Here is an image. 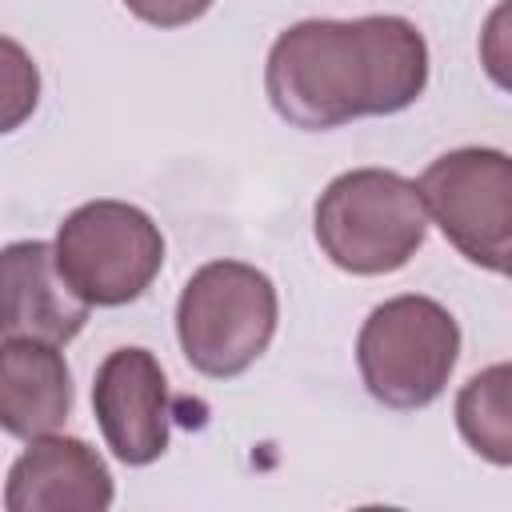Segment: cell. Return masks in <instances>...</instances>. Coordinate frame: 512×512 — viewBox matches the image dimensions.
<instances>
[{"instance_id": "1", "label": "cell", "mask_w": 512, "mask_h": 512, "mask_svg": "<svg viewBox=\"0 0 512 512\" xmlns=\"http://www.w3.org/2000/svg\"><path fill=\"white\" fill-rule=\"evenodd\" d=\"M428 88V40L408 16L300 20L264 60V92L280 120L328 132L364 116H396Z\"/></svg>"}, {"instance_id": "2", "label": "cell", "mask_w": 512, "mask_h": 512, "mask_svg": "<svg viewBox=\"0 0 512 512\" xmlns=\"http://www.w3.org/2000/svg\"><path fill=\"white\" fill-rule=\"evenodd\" d=\"M316 244L352 276H388L404 268L428 236V204L416 180L392 168L340 172L316 200Z\"/></svg>"}, {"instance_id": "3", "label": "cell", "mask_w": 512, "mask_h": 512, "mask_svg": "<svg viewBox=\"0 0 512 512\" xmlns=\"http://www.w3.org/2000/svg\"><path fill=\"white\" fill-rule=\"evenodd\" d=\"M276 320V284L244 260H212L196 268L176 300L180 352L208 380H232L248 372L268 352Z\"/></svg>"}, {"instance_id": "4", "label": "cell", "mask_w": 512, "mask_h": 512, "mask_svg": "<svg viewBox=\"0 0 512 512\" xmlns=\"http://www.w3.org/2000/svg\"><path fill=\"white\" fill-rule=\"evenodd\" d=\"M460 360V324L432 296H392L356 336V368L372 400L396 412L428 408Z\"/></svg>"}, {"instance_id": "5", "label": "cell", "mask_w": 512, "mask_h": 512, "mask_svg": "<svg viewBox=\"0 0 512 512\" xmlns=\"http://www.w3.org/2000/svg\"><path fill=\"white\" fill-rule=\"evenodd\" d=\"M56 264L88 304L120 308L140 300L160 276L164 232L128 200H88L56 228Z\"/></svg>"}, {"instance_id": "6", "label": "cell", "mask_w": 512, "mask_h": 512, "mask_svg": "<svg viewBox=\"0 0 512 512\" xmlns=\"http://www.w3.org/2000/svg\"><path fill=\"white\" fill-rule=\"evenodd\" d=\"M420 192L444 240L484 272L512 268V156L500 148H452L436 156Z\"/></svg>"}, {"instance_id": "7", "label": "cell", "mask_w": 512, "mask_h": 512, "mask_svg": "<svg viewBox=\"0 0 512 512\" xmlns=\"http://www.w3.org/2000/svg\"><path fill=\"white\" fill-rule=\"evenodd\" d=\"M92 412L120 464L144 468L168 452V380L148 348H116L100 360Z\"/></svg>"}, {"instance_id": "8", "label": "cell", "mask_w": 512, "mask_h": 512, "mask_svg": "<svg viewBox=\"0 0 512 512\" xmlns=\"http://www.w3.org/2000/svg\"><path fill=\"white\" fill-rule=\"evenodd\" d=\"M112 472L80 436H36L12 460L4 480L8 512H104L112 508Z\"/></svg>"}, {"instance_id": "9", "label": "cell", "mask_w": 512, "mask_h": 512, "mask_svg": "<svg viewBox=\"0 0 512 512\" xmlns=\"http://www.w3.org/2000/svg\"><path fill=\"white\" fill-rule=\"evenodd\" d=\"M4 268V336H32L48 344H68L88 324V300L64 280L56 264V244L12 240L0 256Z\"/></svg>"}, {"instance_id": "10", "label": "cell", "mask_w": 512, "mask_h": 512, "mask_svg": "<svg viewBox=\"0 0 512 512\" xmlns=\"http://www.w3.org/2000/svg\"><path fill=\"white\" fill-rule=\"evenodd\" d=\"M72 412V372L60 344L4 336L0 348V424L16 440L56 432Z\"/></svg>"}, {"instance_id": "11", "label": "cell", "mask_w": 512, "mask_h": 512, "mask_svg": "<svg viewBox=\"0 0 512 512\" xmlns=\"http://www.w3.org/2000/svg\"><path fill=\"white\" fill-rule=\"evenodd\" d=\"M456 432L480 460L512 468V360L464 380L456 392Z\"/></svg>"}, {"instance_id": "12", "label": "cell", "mask_w": 512, "mask_h": 512, "mask_svg": "<svg viewBox=\"0 0 512 512\" xmlns=\"http://www.w3.org/2000/svg\"><path fill=\"white\" fill-rule=\"evenodd\" d=\"M480 68L484 76L512 92V0H500L480 28Z\"/></svg>"}, {"instance_id": "13", "label": "cell", "mask_w": 512, "mask_h": 512, "mask_svg": "<svg viewBox=\"0 0 512 512\" xmlns=\"http://www.w3.org/2000/svg\"><path fill=\"white\" fill-rule=\"evenodd\" d=\"M216 0H124V8L152 28H184L200 20Z\"/></svg>"}, {"instance_id": "14", "label": "cell", "mask_w": 512, "mask_h": 512, "mask_svg": "<svg viewBox=\"0 0 512 512\" xmlns=\"http://www.w3.org/2000/svg\"><path fill=\"white\" fill-rule=\"evenodd\" d=\"M508 276H512V268H508Z\"/></svg>"}]
</instances>
